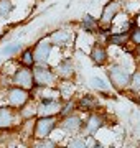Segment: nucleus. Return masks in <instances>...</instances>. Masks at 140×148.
Instances as JSON below:
<instances>
[{"label": "nucleus", "instance_id": "obj_1", "mask_svg": "<svg viewBox=\"0 0 140 148\" xmlns=\"http://www.w3.org/2000/svg\"><path fill=\"white\" fill-rule=\"evenodd\" d=\"M130 77H132V73L129 71V68L122 63H110L107 66V79L110 82L115 90L122 92V90H127L130 86Z\"/></svg>", "mask_w": 140, "mask_h": 148}, {"label": "nucleus", "instance_id": "obj_2", "mask_svg": "<svg viewBox=\"0 0 140 148\" xmlns=\"http://www.w3.org/2000/svg\"><path fill=\"white\" fill-rule=\"evenodd\" d=\"M32 71H33V79H35V86L36 87H58L59 79L56 76V73H54L53 66L35 63Z\"/></svg>", "mask_w": 140, "mask_h": 148}, {"label": "nucleus", "instance_id": "obj_3", "mask_svg": "<svg viewBox=\"0 0 140 148\" xmlns=\"http://www.w3.org/2000/svg\"><path fill=\"white\" fill-rule=\"evenodd\" d=\"M58 115H38L35 119V125H33V140L51 137V133L58 127Z\"/></svg>", "mask_w": 140, "mask_h": 148}, {"label": "nucleus", "instance_id": "obj_4", "mask_svg": "<svg viewBox=\"0 0 140 148\" xmlns=\"http://www.w3.org/2000/svg\"><path fill=\"white\" fill-rule=\"evenodd\" d=\"M22 123V117L18 109L3 104L0 106V132H5V130H12V128L18 127Z\"/></svg>", "mask_w": 140, "mask_h": 148}, {"label": "nucleus", "instance_id": "obj_5", "mask_svg": "<svg viewBox=\"0 0 140 148\" xmlns=\"http://www.w3.org/2000/svg\"><path fill=\"white\" fill-rule=\"evenodd\" d=\"M82 125H84V119L78 112L59 117V122H58V128L66 135H79L82 130Z\"/></svg>", "mask_w": 140, "mask_h": 148}, {"label": "nucleus", "instance_id": "obj_6", "mask_svg": "<svg viewBox=\"0 0 140 148\" xmlns=\"http://www.w3.org/2000/svg\"><path fill=\"white\" fill-rule=\"evenodd\" d=\"M10 84L32 90L33 87H35V79H33L32 68H27V66L18 64V66L13 69V73H12V76H10Z\"/></svg>", "mask_w": 140, "mask_h": 148}, {"label": "nucleus", "instance_id": "obj_7", "mask_svg": "<svg viewBox=\"0 0 140 148\" xmlns=\"http://www.w3.org/2000/svg\"><path fill=\"white\" fill-rule=\"evenodd\" d=\"M107 125V117L101 114V112L92 110L87 114V119L84 120V125H82L81 135L82 137H87V135H96L99 130H102L104 127Z\"/></svg>", "mask_w": 140, "mask_h": 148}, {"label": "nucleus", "instance_id": "obj_8", "mask_svg": "<svg viewBox=\"0 0 140 148\" xmlns=\"http://www.w3.org/2000/svg\"><path fill=\"white\" fill-rule=\"evenodd\" d=\"M5 99H7V104L8 106L15 107V109H20V107H23L32 99V90L12 84L5 92Z\"/></svg>", "mask_w": 140, "mask_h": 148}, {"label": "nucleus", "instance_id": "obj_9", "mask_svg": "<svg viewBox=\"0 0 140 148\" xmlns=\"http://www.w3.org/2000/svg\"><path fill=\"white\" fill-rule=\"evenodd\" d=\"M54 49V45L51 43L49 38H43L33 46V56H35V63L41 64H49L51 61V53Z\"/></svg>", "mask_w": 140, "mask_h": 148}, {"label": "nucleus", "instance_id": "obj_10", "mask_svg": "<svg viewBox=\"0 0 140 148\" xmlns=\"http://www.w3.org/2000/svg\"><path fill=\"white\" fill-rule=\"evenodd\" d=\"M122 2L120 0H110L107 2L102 8V13H101V18H99V23L102 27H107V25H112L114 20L119 16L120 10H122Z\"/></svg>", "mask_w": 140, "mask_h": 148}, {"label": "nucleus", "instance_id": "obj_11", "mask_svg": "<svg viewBox=\"0 0 140 148\" xmlns=\"http://www.w3.org/2000/svg\"><path fill=\"white\" fill-rule=\"evenodd\" d=\"M63 101L56 97V99H38L36 101V114L38 115H58L61 110Z\"/></svg>", "mask_w": 140, "mask_h": 148}, {"label": "nucleus", "instance_id": "obj_12", "mask_svg": "<svg viewBox=\"0 0 140 148\" xmlns=\"http://www.w3.org/2000/svg\"><path fill=\"white\" fill-rule=\"evenodd\" d=\"M53 69L59 81H71V79H74V76H76V66L71 58L59 59L58 63L53 66Z\"/></svg>", "mask_w": 140, "mask_h": 148}, {"label": "nucleus", "instance_id": "obj_13", "mask_svg": "<svg viewBox=\"0 0 140 148\" xmlns=\"http://www.w3.org/2000/svg\"><path fill=\"white\" fill-rule=\"evenodd\" d=\"M89 58L96 66H106L109 61V51L101 41H96L89 51Z\"/></svg>", "mask_w": 140, "mask_h": 148}, {"label": "nucleus", "instance_id": "obj_14", "mask_svg": "<svg viewBox=\"0 0 140 148\" xmlns=\"http://www.w3.org/2000/svg\"><path fill=\"white\" fill-rule=\"evenodd\" d=\"M49 40L54 46L58 48H65V46H71L73 41H74V35L69 32V30H54L51 35H49Z\"/></svg>", "mask_w": 140, "mask_h": 148}, {"label": "nucleus", "instance_id": "obj_15", "mask_svg": "<svg viewBox=\"0 0 140 148\" xmlns=\"http://www.w3.org/2000/svg\"><path fill=\"white\" fill-rule=\"evenodd\" d=\"M76 106H78V110L89 114V112H92V110H96V109H97L99 101H97L94 95H91V94H84V95H81V97L76 101Z\"/></svg>", "mask_w": 140, "mask_h": 148}, {"label": "nucleus", "instance_id": "obj_16", "mask_svg": "<svg viewBox=\"0 0 140 148\" xmlns=\"http://www.w3.org/2000/svg\"><path fill=\"white\" fill-rule=\"evenodd\" d=\"M23 43L20 41H10V43H5L3 46L0 48V56H3L5 59H13L16 58L20 51L23 49Z\"/></svg>", "mask_w": 140, "mask_h": 148}, {"label": "nucleus", "instance_id": "obj_17", "mask_svg": "<svg viewBox=\"0 0 140 148\" xmlns=\"http://www.w3.org/2000/svg\"><path fill=\"white\" fill-rule=\"evenodd\" d=\"M106 43L109 46H125L130 43V33L127 32H112L106 36Z\"/></svg>", "mask_w": 140, "mask_h": 148}, {"label": "nucleus", "instance_id": "obj_18", "mask_svg": "<svg viewBox=\"0 0 140 148\" xmlns=\"http://www.w3.org/2000/svg\"><path fill=\"white\" fill-rule=\"evenodd\" d=\"M81 28L84 30L86 33H96L99 32V28H101V23H99V20H97L96 16L92 15H84L81 20Z\"/></svg>", "mask_w": 140, "mask_h": 148}, {"label": "nucleus", "instance_id": "obj_19", "mask_svg": "<svg viewBox=\"0 0 140 148\" xmlns=\"http://www.w3.org/2000/svg\"><path fill=\"white\" fill-rule=\"evenodd\" d=\"M20 112V117H22V120H28V119H36L38 114H36V101H30L25 104L23 107L18 109Z\"/></svg>", "mask_w": 140, "mask_h": 148}, {"label": "nucleus", "instance_id": "obj_20", "mask_svg": "<svg viewBox=\"0 0 140 148\" xmlns=\"http://www.w3.org/2000/svg\"><path fill=\"white\" fill-rule=\"evenodd\" d=\"M16 58H18V64H22V66H27V68L35 66V56H33L32 48H23Z\"/></svg>", "mask_w": 140, "mask_h": 148}, {"label": "nucleus", "instance_id": "obj_21", "mask_svg": "<svg viewBox=\"0 0 140 148\" xmlns=\"http://www.w3.org/2000/svg\"><path fill=\"white\" fill-rule=\"evenodd\" d=\"M91 86L96 90H99V92H109V90H110V87H112V86H110V82H107L106 79L99 77V76L91 77Z\"/></svg>", "mask_w": 140, "mask_h": 148}, {"label": "nucleus", "instance_id": "obj_22", "mask_svg": "<svg viewBox=\"0 0 140 148\" xmlns=\"http://www.w3.org/2000/svg\"><path fill=\"white\" fill-rule=\"evenodd\" d=\"M13 10H15L13 0H0V16H2V18L10 16Z\"/></svg>", "mask_w": 140, "mask_h": 148}, {"label": "nucleus", "instance_id": "obj_23", "mask_svg": "<svg viewBox=\"0 0 140 148\" xmlns=\"http://www.w3.org/2000/svg\"><path fill=\"white\" fill-rule=\"evenodd\" d=\"M78 110V106H76V101L73 99H66L63 101V106H61V110H59V117H65V115H69L73 112Z\"/></svg>", "mask_w": 140, "mask_h": 148}, {"label": "nucleus", "instance_id": "obj_24", "mask_svg": "<svg viewBox=\"0 0 140 148\" xmlns=\"http://www.w3.org/2000/svg\"><path fill=\"white\" fill-rule=\"evenodd\" d=\"M122 8H125L130 15H139L140 13V0H125Z\"/></svg>", "mask_w": 140, "mask_h": 148}, {"label": "nucleus", "instance_id": "obj_25", "mask_svg": "<svg viewBox=\"0 0 140 148\" xmlns=\"http://www.w3.org/2000/svg\"><path fill=\"white\" fill-rule=\"evenodd\" d=\"M129 89H132L134 92H140V69L132 71V77H130Z\"/></svg>", "mask_w": 140, "mask_h": 148}, {"label": "nucleus", "instance_id": "obj_26", "mask_svg": "<svg viewBox=\"0 0 140 148\" xmlns=\"http://www.w3.org/2000/svg\"><path fill=\"white\" fill-rule=\"evenodd\" d=\"M71 148H86V137H82L81 133L79 135H73L69 142H68Z\"/></svg>", "mask_w": 140, "mask_h": 148}, {"label": "nucleus", "instance_id": "obj_27", "mask_svg": "<svg viewBox=\"0 0 140 148\" xmlns=\"http://www.w3.org/2000/svg\"><path fill=\"white\" fill-rule=\"evenodd\" d=\"M130 43L134 45V46H140V27H137L130 32Z\"/></svg>", "mask_w": 140, "mask_h": 148}, {"label": "nucleus", "instance_id": "obj_28", "mask_svg": "<svg viewBox=\"0 0 140 148\" xmlns=\"http://www.w3.org/2000/svg\"><path fill=\"white\" fill-rule=\"evenodd\" d=\"M137 49H135V58H139V61H140V46H135Z\"/></svg>", "mask_w": 140, "mask_h": 148}, {"label": "nucleus", "instance_id": "obj_29", "mask_svg": "<svg viewBox=\"0 0 140 148\" xmlns=\"http://www.w3.org/2000/svg\"><path fill=\"white\" fill-rule=\"evenodd\" d=\"M139 102H140V92H139Z\"/></svg>", "mask_w": 140, "mask_h": 148}]
</instances>
